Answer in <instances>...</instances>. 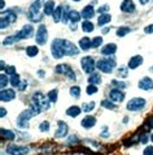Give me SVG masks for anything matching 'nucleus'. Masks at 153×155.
<instances>
[{"mask_svg": "<svg viewBox=\"0 0 153 155\" xmlns=\"http://www.w3.org/2000/svg\"><path fill=\"white\" fill-rule=\"evenodd\" d=\"M147 127L149 129H153V117H149L147 120Z\"/></svg>", "mask_w": 153, "mask_h": 155, "instance_id": "5fc2aeb1", "label": "nucleus"}, {"mask_svg": "<svg viewBox=\"0 0 153 155\" xmlns=\"http://www.w3.org/2000/svg\"><path fill=\"white\" fill-rule=\"evenodd\" d=\"M79 47H80V50H83V51L90 50V48H92V41L88 37L80 38L79 39Z\"/></svg>", "mask_w": 153, "mask_h": 155, "instance_id": "b1692460", "label": "nucleus"}, {"mask_svg": "<svg viewBox=\"0 0 153 155\" xmlns=\"http://www.w3.org/2000/svg\"><path fill=\"white\" fill-rule=\"evenodd\" d=\"M38 74H39L40 77H43V76H44V72H43V71H39V72H38Z\"/></svg>", "mask_w": 153, "mask_h": 155, "instance_id": "bf43d9fd", "label": "nucleus"}, {"mask_svg": "<svg viewBox=\"0 0 153 155\" xmlns=\"http://www.w3.org/2000/svg\"><path fill=\"white\" fill-rule=\"evenodd\" d=\"M40 112H42V110L39 108V107L31 103V106L29 107V108L23 110L22 112L17 116V121H16L17 127L21 128V129H27L29 128V120H30L33 116L39 115Z\"/></svg>", "mask_w": 153, "mask_h": 155, "instance_id": "f257e3e1", "label": "nucleus"}, {"mask_svg": "<svg viewBox=\"0 0 153 155\" xmlns=\"http://www.w3.org/2000/svg\"><path fill=\"white\" fill-rule=\"evenodd\" d=\"M149 140H151V136H148L147 133H143V134L139 137V142H142V143H147Z\"/></svg>", "mask_w": 153, "mask_h": 155, "instance_id": "de8ad7c7", "label": "nucleus"}, {"mask_svg": "<svg viewBox=\"0 0 153 155\" xmlns=\"http://www.w3.org/2000/svg\"><path fill=\"white\" fill-rule=\"evenodd\" d=\"M101 106H103L104 108H108V110H116L117 108V104L113 101H110V99H104V101L101 102Z\"/></svg>", "mask_w": 153, "mask_h": 155, "instance_id": "2f4dec72", "label": "nucleus"}, {"mask_svg": "<svg viewBox=\"0 0 153 155\" xmlns=\"http://www.w3.org/2000/svg\"><path fill=\"white\" fill-rule=\"evenodd\" d=\"M80 108H82L84 112H91V111H93V108H95V102H86V103H83Z\"/></svg>", "mask_w": 153, "mask_h": 155, "instance_id": "c9c22d12", "label": "nucleus"}, {"mask_svg": "<svg viewBox=\"0 0 153 155\" xmlns=\"http://www.w3.org/2000/svg\"><path fill=\"white\" fill-rule=\"evenodd\" d=\"M67 132H69V125L62 121V120H58L57 121V130L55 133V137L56 138H62V137H65L67 134Z\"/></svg>", "mask_w": 153, "mask_h": 155, "instance_id": "ddd939ff", "label": "nucleus"}, {"mask_svg": "<svg viewBox=\"0 0 153 155\" xmlns=\"http://www.w3.org/2000/svg\"><path fill=\"white\" fill-rule=\"evenodd\" d=\"M96 68L103 73H112L116 68V58L112 55V56H108L105 59H100L96 63Z\"/></svg>", "mask_w": 153, "mask_h": 155, "instance_id": "7ed1b4c3", "label": "nucleus"}, {"mask_svg": "<svg viewBox=\"0 0 153 155\" xmlns=\"http://www.w3.org/2000/svg\"><path fill=\"white\" fill-rule=\"evenodd\" d=\"M0 133H2V137L3 138H7L8 141H13L16 138V134L12 130H9V129H5V128H2V130H0Z\"/></svg>", "mask_w": 153, "mask_h": 155, "instance_id": "bb28decb", "label": "nucleus"}, {"mask_svg": "<svg viewBox=\"0 0 153 155\" xmlns=\"http://www.w3.org/2000/svg\"><path fill=\"white\" fill-rule=\"evenodd\" d=\"M56 7H55V2L53 0H47L44 3V7H43V13L45 16H52Z\"/></svg>", "mask_w": 153, "mask_h": 155, "instance_id": "412c9836", "label": "nucleus"}, {"mask_svg": "<svg viewBox=\"0 0 153 155\" xmlns=\"http://www.w3.org/2000/svg\"><path fill=\"white\" fill-rule=\"evenodd\" d=\"M51 52H52V56L55 59H61L62 56H65V52H64V39H61V38L53 39L52 45H51Z\"/></svg>", "mask_w": 153, "mask_h": 155, "instance_id": "39448f33", "label": "nucleus"}, {"mask_svg": "<svg viewBox=\"0 0 153 155\" xmlns=\"http://www.w3.org/2000/svg\"><path fill=\"white\" fill-rule=\"evenodd\" d=\"M139 2H140V4H142V5H145V4L149 2V0H139Z\"/></svg>", "mask_w": 153, "mask_h": 155, "instance_id": "13d9d810", "label": "nucleus"}, {"mask_svg": "<svg viewBox=\"0 0 153 155\" xmlns=\"http://www.w3.org/2000/svg\"><path fill=\"white\" fill-rule=\"evenodd\" d=\"M110 136V132L108 130V127H104L103 128V132L100 133V137H104V138H107V137Z\"/></svg>", "mask_w": 153, "mask_h": 155, "instance_id": "603ef678", "label": "nucleus"}, {"mask_svg": "<svg viewBox=\"0 0 153 155\" xmlns=\"http://www.w3.org/2000/svg\"><path fill=\"white\" fill-rule=\"evenodd\" d=\"M88 84L90 85H99L101 84V76L100 73H92L88 77Z\"/></svg>", "mask_w": 153, "mask_h": 155, "instance_id": "cd10ccee", "label": "nucleus"}, {"mask_svg": "<svg viewBox=\"0 0 153 155\" xmlns=\"http://www.w3.org/2000/svg\"><path fill=\"white\" fill-rule=\"evenodd\" d=\"M107 11H109V5H108V4H104V5H101V7L97 8V12H99L100 15L105 13V12H107Z\"/></svg>", "mask_w": 153, "mask_h": 155, "instance_id": "8fccbe9b", "label": "nucleus"}, {"mask_svg": "<svg viewBox=\"0 0 153 155\" xmlns=\"http://www.w3.org/2000/svg\"><path fill=\"white\" fill-rule=\"evenodd\" d=\"M78 142L79 140L76 136H69V138H67V145H76Z\"/></svg>", "mask_w": 153, "mask_h": 155, "instance_id": "49530a36", "label": "nucleus"}, {"mask_svg": "<svg viewBox=\"0 0 153 155\" xmlns=\"http://www.w3.org/2000/svg\"><path fill=\"white\" fill-rule=\"evenodd\" d=\"M147 104V102H145V99L144 98H134V99H131V101L127 102V110L129 111H140V110H143L144 107H145Z\"/></svg>", "mask_w": 153, "mask_h": 155, "instance_id": "0eeeda50", "label": "nucleus"}, {"mask_svg": "<svg viewBox=\"0 0 153 155\" xmlns=\"http://www.w3.org/2000/svg\"><path fill=\"white\" fill-rule=\"evenodd\" d=\"M112 86H114V89H125L126 87V82L125 81H120V80H113L112 81Z\"/></svg>", "mask_w": 153, "mask_h": 155, "instance_id": "ea45409f", "label": "nucleus"}, {"mask_svg": "<svg viewBox=\"0 0 153 155\" xmlns=\"http://www.w3.org/2000/svg\"><path fill=\"white\" fill-rule=\"evenodd\" d=\"M151 141L153 142V133H152V134H151Z\"/></svg>", "mask_w": 153, "mask_h": 155, "instance_id": "052dcab7", "label": "nucleus"}, {"mask_svg": "<svg viewBox=\"0 0 153 155\" xmlns=\"http://www.w3.org/2000/svg\"><path fill=\"white\" fill-rule=\"evenodd\" d=\"M73 2H82V0H73Z\"/></svg>", "mask_w": 153, "mask_h": 155, "instance_id": "e2e57ef3", "label": "nucleus"}, {"mask_svg": "<svg viewBox=\"0 0 153 155\" xmlns=\"http://www.w3.org/2000/svg\"><path fill=\"white\" fill-rule=\"evenodd\" d=\"M82 30L84 33H92L93 30H95V26H93V24L90 20H86L82 22Z\"/></svg>", "mask_w": 153, "mask_h": 155, "instance_id": "c756f323", "label": "nucleus"}, {"mask_svg": "<svg viewBox=\"0 0 153 155\" xmlns=\"http://www.w3.org/2000/svg\"><path fill=\"white\" fill-rule=\"evenodd\" d=\"M62 17H64V5H58V7H56V9H55L53 15H52L53 22H56V24L61 22Z\"/></svg>", "mask_w": 153, "mask_h": 155, "instance_id": "4be33fe9", "label": "nucleus"}, {"mask_svg": "<svg viewBox=\"0 0 153 155\" xmlns=\"http://www.w3.org/2000/svg\"><path fill=\"white\" fill-rule=\"evenodd\" d=\"M131 31V28H129V26H121V28H118L117 29V37H120V38H122V37H125L126 34H129Z\"/></svg>", "mask_w": 153, "mask_h": 155, "instance_id": "72a5a7b5", "label": "nucleus"}, {"mask_svg": "<svg viewBox=\"0 0 153 155\" xmlns=\"http://www.w3.org/2000/svg\"><path fill=\"white\" fill-rule=\"evenodd\" d=\"M127 69H129V68H126L125 65H122L120 69H118V74L121 76V78H125V77H127Z\"/></svg>", "mask_w": 153, "mask_h": 155, "instance_id": "a18cd8bd", "label": "nucleus"}, {"mask_svg": "<svg viewBox=\"0 0 153 155\" xmlns=\"http://www.w3.org/2000/svg\"><path fill=\"white\" fill-rule=\"evenodd\" d=\"M55 71H56L58 74H64L71 81L75 80V73L73 69H71V67L67 65V64H58V65H56V69Z\"/></svg>", "mask_w": 153, "mask_h": 155, "instance_id": "6e6552de", "label": "nucleus"}, {"mask_svg": "<svg viewBox=\"0 0 153 155\" xmlns=\"http://www.w3.org/2000/svg\"><path fill=\"white\" fill-rule=\"evenodd\" d=\"M39 54V48L35 46H27L26 47V55L29 58H34V56H36V55Z\"/></svg>", "mask_w": 153, "mask_h": 155, "instance_id": "7c9ffc66", "label": "nucleus"}, {"mask_svg": "<svg viewBox=\"0 0 153 155\" xmlns=\"http://www.w3.org/2000/svg\"><path fill=\"white\" fill-rule=\"evenodd\" d=\"M143 155H153V146H147L143 151Z\"/></svg>", "mask_w": 153, "mask_h": 155, "instance_id": "3c124183", "label": "nucleus"}, {"mask_svg": "<svg viewBox=\"0 0 153 155\" xmlns=\"http://www.w3.org/2000/svg\"><path fill=\"white\" fill-rule=\"evenodd\" d=\"M86 93L88 94V95L96 94V93H97V86H96V85H90V84H88L87 89H86Z\"/></svg>", "mask_w": 153, "mask_h": 155, "instance_id": "37998d69", "label": "nucleus"}, {"mask_svg": "<svg viewBox=\"0 0 153 155\" xmlns=\"http://www.w3.org/2000/svg\"><path fill=\"white\" fill-rule=\"evenodd\" d=\"M9 82H11V80H8L7 73H2V76H0V87H2V90L7 89V86Z\"/></svg>", "mask_w": 153, "mask_h": 155, "instance_id": "473e14b6", "label": "nucleus"}, {"mask_svg": "<svg viewBox=\"0 0 153 155\" xmlns=\"http://www.w3.org/2000/svg\"><path fill=\"white\" fill-rule=\"evenodd\" d=\"M39 130H40V132H48V130H49V123H48V121H43V123H40V125H39Z\"/></svg>", "mask_w": 153, "mask_h": 155, "instance_id": "c03bdc74", "label": "nucleus"}, {"mask_svg": "<svg viewBox=\"0 0 153 155\" xmlns=\"http://www.w3.org/2000/svg\"><path fill=\"white\" fill-rule=\"evenodd\" d=\"M109 98L113 102H122L125 99V93L120 89H112L109 91Z\"/></svg>", "mask_w": 153, "mask_h": 155, "instance_id": "dca6fc26", "label": "nucleus"}, {"mask_svg": "<svg viewBox=\"0 0 153 155\" xmlns=\"http://www.w3.org/2000/svg\"><path fill=\"white\" fill-rule=\"evenodd\" d=\"M120 8H121L122 12H125V13H134L135 9H136L133 0H123V2L121 3Z\"/></svg>", "mask_w": 153, "mask_h": 155, "instance_id": "f3484780", "label": "nucleus"}, {"mask_svg": "<svg viewBox=\"0 0 153 155\" xmlns=\"http://www.w3.org/2000/svg\"><path fill=\"white\" fill-rule=\"evenodd\" d=\"M5 114H7L5 108H4V107H2V108H0V116H2V117H4V116H5Z\"/></svg>", "mask_w": 153, "mask_h": 155, "instance_id": "6e6d98bb", "label": "nucleus"}, {"mask_svg": "<svg viewBox=\"0 0 153 155\" xmlns=\"http://www.w3.org/2000/svg\"><path fill=\"white\" fill-rule=\"evenodd\" d=\"M44 0H35L30 8H29V12H27V17L31 22H39L43 18V16L40 15V9L44 7Z\"/></svg>", "mask_w": 153, "mask_h": 155, "instance_id": "f03ea898", "label": "nucleus"}, {"mask_svg": "<svg viewBox=\"0 0 153 155\" xmlns=\"http://www.w3.org/2000/svg\"><path fill=\"white\" fill-rule=\"evenodd\" d=\"M116 51H117V46L114 45V43H108V45H105L103 48H101V54L105 55V56H112V55H114Z\"/></svg>", "mask_w": 153, "mask_h": 155, "instance_id": "aec40b11", "label": "nucleus"}, {"mask_svg": "<svg viewBox=\"0 0 153 155\" xmlns=\"http://www.w3.org/2000/svg\"><path fill=\"white\" fill-rule=\"evenodd\" d=\"M16 98V91L13 89H4L2 90V93H0V99H2V102H11L13 101Z\"/></svg>", "mask_w": 153, "mask_h": 155, "instance_id": "2eb2a0df", "label": "nucleus"}, {"mask_svg": "<svg viewBox=\"0 0 153 155\" xmlns=\"http://www.w3.org/2000/svg\"><path fill=\"white\" fill-rule=\"evenodd\" d=\"M33 34H34L33 25L31 24H27V25H23L22 29H21L20 31L16 34V37H17V39H18V42H20L21 39H27V38L33 37Z\"/></svg>", "mask_w": 153, "mask_h": 155, "instance_id": "9d476101", "label": "nucleus"}, {"mask_svg": "<svg viewBox=\"0 0 153 155\" xmlns=\"http://www.w3.org/2000/svg\"><path fill=\"white\" fill-rule=\"evenodd\" d=\"M21 82H22V80H21V77L18 74H13V76H11V84L13 87L16 89H18V86L21 85Z\"/></svg>", "mask_w": 153, "mask_h": 155, "instance_id": "f704fd0d", "label": "nucleus"}, {"mask_svg": "<svg viewBox=\"0 0 153 155\" xmlns=\"http://www.w3.org/2000/svg\"><path fill=\"white\" fill-rule=\"evenodd\" d=\"M110 20H112V16L108 15V13H103V15L99 16V18H97V25H99L100 28H103L104 25L110 22Z\"/></svg>", "mask_w": 153, "mask_h": 155, "instance_id": "393cba45", "label": "nucleus"}, {"mask_svg": "<svg viewBox=\"0 0 153 155\" xmlns=\"http://www.w3.org/2000/svg\"><path fill=\"white\" fill-rule=\"evenodd\" d=\"M64 52H65V56H75L79 54V48L75 47L73 42L64 39Z\"/></svg>", "mask_w": 153, "mask_h": 155, "instance_id": "9b49d317", "label": "nucleus"}, {"mask_svg": "<svg viewBox=\"0 0 153 155\" xmlns=\"http://www.w3.org/2000/svg\"><path fill=\"white\" fill-rule=\"evenodd\" d=\"M80 15H82L83 18H86V20H90L92 18L93 16H95V8H93L91 4H88V5H86L82 9V12H80Z\"/></svg>", "mask_w": 153, "mask_h": 155, "instance_id": "6ab92c4d", "label": "nucleus"}, {"mask_svg": "<svg viewBox=\"0 0 153 155\" xmlns=\"http://www.w3.org/2000/svg\"><path fill=\"white\" fill-rule=\"evenodd\" d=\"M149 72H152V73H153V67H151V68H149Z\"/></svg>", "mask_w": 153, "mask_h": 155, "instance_id": "680f3d73", "label": "nucleus"}, {"mask_svg": "<svg viewBox=\"0 0 153 155\" xmlns=\"http://www.w3.org/2000/svg\"><path fill=\"white\" fill-rule=\"evenodd\" d=\"M47 39H48V30H47L45 25H39V28L36 30V34H35V41L39 46H43L45 45Z\"/></svg>", "mask_w": 153, "mask_h": 155, "instance_id": "1a4fd4ad", "label": "nucleus"}, {"mask_svg": "<svg viewBox=\"0 0 153 155\" xmlns=\"http://www.w3.org/2000/svg\"><path fill=\"white\" fill-rule=\"evenodd\" d=\"M80 65H82V69L84 73L87 74H92L93 71L96 69V63L93 60L92 56H84L80 60Z\"/></svg>", "mask_w": 153, "mask_h": 155, "instance_id": "423d86ee", "label": "nucleus"}, {"mask_svg": "<svg viewBox=\"0 0 153 155\" xmlns=\"http://www.w3.org/2000/svg\"><path fill=\"white\" fill-rule=\"evenodd\" d=\"M7 154L9 155H23V154H27L30 151L29 147H25V146H17V145H9L8 147L5 149Z\"/></svg>", "mask_w": 153, "mask_h": 155, "instance_id": "f8f14e48", "label": "nucleus"}, {"mask_svg": "<svg viewBox=\"0 0 153 155\" xmlns=\"http://www.w3.org/2000/svg\"><path fill=\"white\" fill-rule=\"evenodd\" d=\"M31 103L33 104H35V106H38L40 110H49V107H51L49 98L47 95H44L43 93H40V91H36V93L33 94Z\"/></svg>", "mask_w": 153, "mask_h": 155, "instance_id": "20e7f679", "label": "nucleus"}, {"mask_svg": "<svg viewBox=\"0 0 153 155\" xmlns=\"http://www.w3.org/2000/svg\"><path fill=\"white\" fill-rule=\"evenodd\" d=\"M11 25V21L7 18L4 15H2V20H0V28L2 29H5V28H8Z\"/></svg>", "mask_w": 153, "mask_h": 155, "instance_id": "79ce46f5", "label": "nucleus"}, {"mask_svg": "<svg viewBox=\"0 0 153 155\" xmlns=\"http://www.w3.org/2000/svg\"><path fill=\"white\" fill-rule=\"evenodd\" d=\"M82 108H79L78 106H71L69 108L66 110V115L70 116V117H76V116H79V114L82 112Z\"/></svg>", "mask_w": 153, "mask_h": 155, "instance_id": "a878e982", "label": "nucleus"}, {"mask_svg": "<svg viewBox=\"0 0 153 155\" xmlns=\"http://www.w3.org/2000/svg\"><path fill=\"white\" fill-rule=\"evenodd\" d=\"M16 42H18L17 37L16 35H9V37H7L3 41V46H11V45H13V43H16Z\"/></svg>", "mask_w": 153, "mask_h": 155, "instance_id": "e433bc0d", "label": "nucleus"}, {"mask_svg": "<svg viewBox=\"0 0 153 155\" xmlns=\"http://www.w3.org/2000/svg\"><path fill=\"white\" fill-rule=\"evenodd\" d=\"M103 45V37H95L92 39V48H97Z\"/></svg>", "mask_w": 153, "mask_h": 155, "instance_id": "a19ab883", "label": "nucleus"}, {"mask_svg": "<svg viewBox=\"0 0 153 155\" xmlns=\"http://www.w3.org/2000/svg\"><path fill=\"white\" fill-rule=\"evenodd\" d=\"M144 31H145L147 34H152V33H153V24H151V25H148V26H145Z\"/></svg>", "mask_w": 153, "mask_h": 155, "instance_id": "864d4df0", "label": "nucleus"}, {"mask_svg": "<svg viewBox=\"0 0 153 155\" xmlns=\"http://www.w3.org/2000/svg\"><path fill=\"white\" fill-rule=\"evenodd\" d=\"M4 7H5V2H4V0H0V8L4 9Z\"/></svg>", "mask_w": 153, "mask_h": 155, "instance_id": "4d7b16f0", "label": "nucleus"}, {"mask_svg": "<svg viewBox=\"0 0 153 155\" xmlns=\"http://www.w3.org/2000/svg\"><path fill=\"white\" fill-rule=\"evenodd\" d=\"M70 95L75 98V99H78L80 97V87L79 86H71L70 87Z\"/></svg>", "mask_w": 153, "mask_h": 155, "instance_id": "4c0bfd02", "label": "nucleus"}, {"mask_svg": "<svg viewBox=\"0 0 153 155\" xmlns=\"http://www.w3.org/2000/svg\"><path fill=\"white\" fill-rule=\"evenodd\" d=\"M4 71H5V73H7L8 76H13V74H16V68H14L13 65H9V67H7V68H5V69H4Z\"/></svg>", "mask_w": 153, "mask_h": 155, "instance_id": "09e8293b", "label": "nucleus"}, {"mask_svg": "<svg viewBox=\"0 0 153 155\" xmlns=\"http://www.w3.org/2000/svg\"><path fill=\"white\" fill-rule=\"evenodd\" d=\"M57 95H58V91H57V89H53V90H51V91H48V94H47V97L49 98V101L55 103L57 101Z\"/></svg>", "mask_w": 153, "mask_h": 155, "instance_id": "58836bf2", "label": "nucleus"}, {"mask_svg": "<svg viewBox=\"0 0 153 155\" xmlns=\"http://www.w3.org/2000/svg\"><path fill=\"white\" fill-rule=\"evenodd\" d=\"M138 86H139L140 90L149 91V90H153V80L149 78V77H143V78L138 82Z\"/></svg>", "mask_w": 153, "mask_h": 155, "instance_id": "4468645a", "label": "nucleus"}, {"mask_svg": "<svg viewBox=\"0 0 153 155\" xmlns=\"http://www.w3.org/2000/svg\"><path fill=\"white\" fill-rule=\"evenodd\" d=\"M80 18H82V15H80L78 11H70L69 12V21L71 24H76Z\"/></svg>", "mask_w": 153, "mask_h": 155, "instance_id": "c85d7f7f", "label": "nucleus"}, {"mask_svg": "<svg viewBox=\"0 0 153 155\" xmlns=\"http://www.w3.org/2000/svg\"><path fill=\"white\" fill-rule=\"evenodd\" d=\"M96 124V119L93 116H86L82 121H80V125H82L84 129H90V128H93Z\"/></svg>", "mask_w": 153, "mask_h": 155, "instance_id": "5701e85b", "label": "nucleus"}, {"mask_svg": "<svg viewBox=\"0 0 153 155\" xmlns=\"http://www.w3.org/2000/svg\"><path fill=\"white\" fill-rule=\"evenodd\" d=\"M143 61L144 60L140 55H135V56H133L129 60V69H136L139 65H142Z\"/></svg>", "mask_w": 153, "mask_h": 155, "instance_id": "a211bd4d", "label": "nucleus"}]
</instances>
